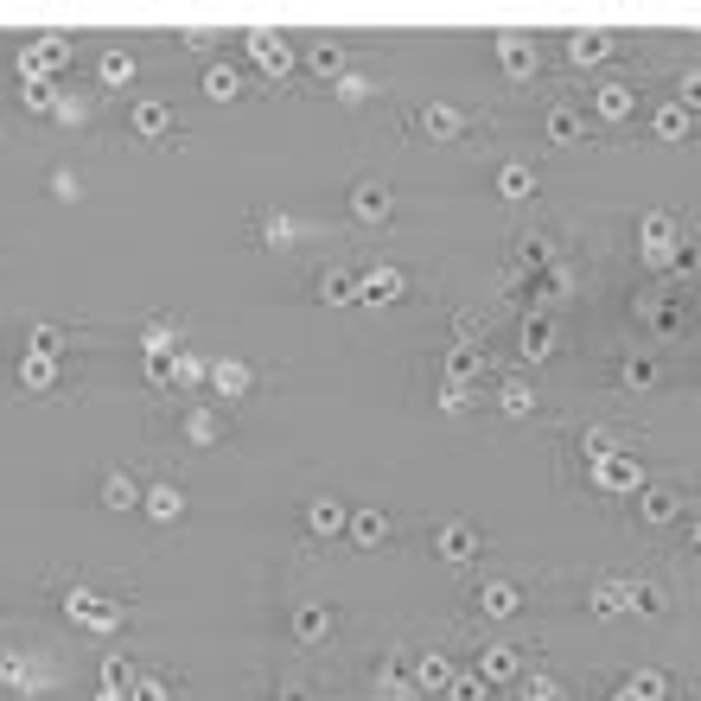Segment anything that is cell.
<instances>
[{
	"label": "cell",
	"mask_w": 701,
	"mask_h": 701,
	"mask_svg": "<svg viewBox=\"0 0 701 701\" xmlns=\"http://www.w3.org/2000/svg\"><path fill=\"white\" fill-rule=\"evenodd\" d=\"M593 612H657V593L638 581H599L593 587Z\"/></svg>",
	"instance_id": "cell-1"
},
{
	"label": "cell",
	"mask_w": 701,
	"mask_h": 701,
	"mask_svg": "<svg viewBox=\"0 0 701 701\" xmlns=\"http://www.w3.org/2000/svg\"><path fill=\"white\" fill-rule=\"evenodd\" d=\"M593 478H599L606 491H638V484H644V472H638V459H618V453H606V459H593Z\"/></svg>",
	"instance_id": "cell-2"
},
{
	"label": "cell",
	"mask_w": 701,
	"mask_h": 701,
	"mask_svg": "<svg viewBox=\"0 0 701 701\" xmlns=\"http://www.w3.org/2000/svg\"><path fill=\"white\" fill-rule=\"evenodd\" d=\"M498 64L510 70V77H529V70H536V45H529V39H517V32H510V39H498Z\"/></svg>",
	"instance_id": "cell-3"
},
{
	"label": "cell",
	"mask_w": 701,
	"mask_h": 701,
	"mask_svg": "<svg viewBox=\"0 0 701 701\" xmlns=\"http://www.w3.org/2000/svg\"><path fill=\"white\" fill-rule=\"evenodd\" d=\"M440 555H447V561H472V555H478V529H472V523H447V529H440Z\"/></svg>",
	"instance_id": "cell-4"
},
{
	"label": "cell",
	"mask_w": 701,
	"mask_h": 701,
	"mask_svg": "<svg viewBox=\"0 0 701 701\" xmlns=\"http://www.w3.org/2000/svg\"><path fill=\"white\" fill-rule=\"evenodd\" d=\"M517 606H523V593H517V587H504V581H491V587H484V612H491V618H510Z\"/></svg>",
	"instance_id": "cell-5"
},
{
	"label": "cell",
	"mask_w": 701,
	"mask_h": 701,
	"mask_svg": "<svg viewBox=\"0 0 701 701\" xmlns=\"http://www.w3.org/2000/svg\"><path fill=\"white\" fill-rule=\"evenodd\" d=\"M548 140H555V147L581 140V115H574V109H548Z\"/></svg>",
	"instance_id": "cell-6"
},
{
	"label": "cell",
	"mask_w": 701,
	"mask_h": 701,
	"mask_svg": "<svg viewBox=\"0 0 701 701\" xmlns=\"http://www.w3.org/2000/svg\"><path fill=\"white\" fill-rule=\"evenodd\" d=\"M484 676H491V682H510V676H517V651H510V644H491V651H484Z\"/></svg>",
	"instance_id": "cell-7"
},
{
	"label": "cell",
	"mask_w": 701,
	"mask_h": 701,
	"mask_svg": "<svg viewBox=\"0 0 701 701\" xmlns=\"http://www.w3.org/2000/svg\"><path fill=\"white\" fill-rule=\"evenodd\" d=\"M599 58H612V39L606 32H581L574 39V64H599Z\"/></svg>",
	"instance_id": "cell-8"
},
{
	"label": "cell",
	"mask_w": 701,
	"mask_h": 701,
	"mask_svg": "<svg viewBox=\"0 0 701 701\" xmlns=\"http://www.w3.org/2000/svg\"><path fill=\"white\" fill-rule=\"evenodd\" d=\"M498 191H504V198H529V191H536V173H529V166H504V173H498Z\"/></svg>",
	"instance_id": "cell-9"
},
{
	"label": "cell",
	"mask_w": 701,
	"mask_h": 701,
	"mask_svg": "<svg viewBox=\"0 0 701 701\" xmlns=\"http://www.w3.org/2000/svg\"><path fill=\"white\" fill-rule=\"evenodd\" d=\"M548 350H555V344H548V325H542V319H529V325H523V358H529V364H542Z\"/></svg>",
	"instance_id": "cell-10"
},
{
	"label": "cell",
	"mask_w": 701,
	"mask_h": 701,
	"mask_svg": "<svg viewBox=\"0 0 701 701\" xmlns=\"http://www.w3.org/2000/svg\"><path fill=\"white\" fill-rule=\"evenodd\" d=\"M657 134H663V140H682V134H688V109L663 102V109H657Z\"/></svg>",
	"instance_id": "cell-11"
},
{
	"label": "cell",
	"mask_w": 701,
	"mask_h": 701,
	"mask_svg": "<svg viewBox=\"0 0 701 701\" xmlns=\"http://www.w3.org/2000/svg\"><path fill=\"white\" fill-rule=\"evenodd\" d=\"M498 402H504V414H536V389L529 383H504Z\"/></svg>",
	"instance_id": "cell-12"
},
{
	"label": "cell",
	"mask_w": 701,
	"mask_h": 701,
	"mask_svg": "<svg viewBox=\"0 0 701 701\" xmlns=\"http://www.w3.org/2000/svg\"><path fill=\"white\" fill-rule=\"evenodd\" d=\"M599 115H612V121L631 115V90H625V84H606V90H599Z\"/></svg>",
	"instance_id": "cell-13"
},
{
	"label": "cell",
	"mask_w": 701,
	"mask_h": 701,
	"mask_svg": "<svg viewBox=\"0 0 701 701\" xmlns=\"http://www.w3.org/2000/svg\"><path fill=\"white\" fill-rule=\"evenodd\" d=\"M625 383H631V389H651V383H657V364H651V358H631V364H625Z\"/></svg>",
	"instance_id": "cell-14"
},
{
	"label": "cell",
	"mask_w": 701,
	"mask_h": 701,
	"mask_svg": "<svg viewBox=\"0 0 701 701\" xmlns=\"http://www.w3.org/2000/svg\"><path fill=\"white\" fill-rule=\"evenodd\" d=\"M644 517H651V523H670V517H676V498H670V491H651V498H644Z\"/></svg>",
	"instance_id": "cell-15"
},
{
	"label": "cell",
	"mask_w": 701,
	"mask_h": 701,
	"mask_svg": "<svg viewBox=\"0 0 701 701\" xmlns=\"http://www.w3.org/2000/svg\"><path fill=\"white\" fill-rule=\"evenodd\" d=\"M631 688H638L644 701H663V695H670V682H663L657 670H638V682H631Z\"/></svg>",
	"instance_id": "cell-16"
},
{
	"label": "cell",
	"mask_w": 701,
	"mask_h": 701,
	"mask_svg": "<svg viewBox=\"0 0 701 701\" xmlns=\"http://www.w3.org/2000/svg\"><path fill=\"white\" fill-rule=\"evenodd\" d=\"M421 682H434V688L453 682V663H447V657H428V663H421Z\"/></svg>",
	"instance_id": "cell-17"
},
{
	"label": "cell",
	"mask_w": 701,
	"mask_h": 701,
	"mask_svg": "<svg viewBox=\"0 0 701 701\" xmlns=\"http://www.w3.org/2000/svg\"><path fill=\"white\" fill-rule=\"evenodd\" d=\"M453 332H459V338H466V350H472V344L484 338V319H472V313H459V319H453Z\"/></svg>",
	"instance_id": "cell-18"
},
{
	"label": "cell",
	"mask_w": 701,
	"mask_h": 701,
	"mask_svg": "<svg viewBox=\"0 0 701 701\" xmlns=\"http://www.w3.org/2000/svg\"><path fill=\"white\" fill-rule=\"evenodd\" d=\"M453 128H459L453 109H428V134H453Z\"/></svg>",
	"instance_id": "cell-19"
},
{
	"label": "cell",
	"mask_w": 701,
	"mask_h": 701,
	"mask_svg": "<svg viewBox=\"0 0 701 701\" xmlns=\"http://www.w3.org/2000/svg\"><path fill=\"white\" fill-rule=\"evenodd\" d=\"M453 701H484V676H466V682H453Z\"/></svg>",
	"instance_id": "cell-20"
},
{
	"label": "cell",
	"mask_w": 701,
	"mask_h": 701,
	"mask_svg": "<svg viewBox=\"0 0 701 701\" xmlns=\"http://www.w3.org/2000/svg\"><path fill=\"white\" fill-rule=\"evenodd\" d=\"M682 102L701 109V70H688V77H682Z\"/></svg>",
	"instance_id": "cell-21"
},
{
	"label": "cell",
	"mask_w": 701,
	"mask_h": 701,
	"mask_svg": "<svg viewBox=\"0 0 701 701\" xmlns=\"http://www.w3.org/2000/svg\"><path fill=\"white\" fill-rule=\"evenodd\" d=\"M370 300H395V274H377L370 280Z\"/></svg>",
	"instance_id": "cell-22"
},
{
	"label": "cell",
	"mask_w": 701,
	"mask_h": 701,
	"mask_svg": "<svg viewBox=\"0 0 701 701\" xmlns=\"http://www.w3.org/2000/svg\"><path fill=\"white\" fill-rule=\"evenodd\" d=\"M529 695H536V701H561V688H555V682H536Z\"/></svg>",
	"instance_id": "cell-23"
},
{
	"label": "cell",
	"mask_w": 701,
	"mask_h": 701,
	"mask_svg": "<svg viewBox=\"0 0 701 701\" xmlns=\"http://www.w3.org/2000/svg\"><path fill=\"white\" fill-rule=\"evenodd\" d=\"M612 701H644V695H638V688H618V695H612Z\"/></svg>",
	"instance_id": "cell-24"
},
{
	"label": "cell",
	"mask_w": 701,
	"mask_h": 701,
	"mask_svg": "<svg viewBox=\"0 0 701 701\" xmlns=\"http://www.w3.org/2000/svg\"><path fill=\"white\" fill-rule=\"evenodd\" d=\"M695 548H701V529H695Z\"/></svg>",
	"instance_id": "cell-25"
}]
</instances>
